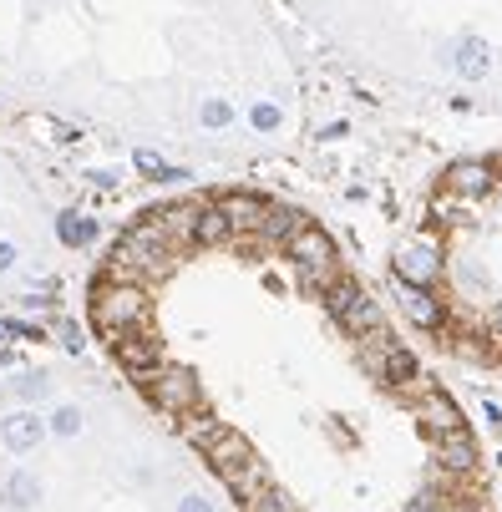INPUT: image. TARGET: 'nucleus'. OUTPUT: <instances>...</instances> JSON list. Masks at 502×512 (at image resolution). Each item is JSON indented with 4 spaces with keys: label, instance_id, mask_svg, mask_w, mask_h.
Wrapping results in <instances>:
<instances>
[{
    "label": "nucleus",
    "instance_id": "1",
    "mask_svg": "<svg viewBox=\"0 0 502 512\" xmlns=\"http://www.w3.org/2000/svg\"><path fill=\"white\" fill-rule=\"evenodd\" d=\"M148 289L142 284H132V279H107L97 295H92V320H97V330L107 335V340H117V335H127V330H142L148 325Z\"/></svg>",
    "mask_w": 502,
    "mask_h": 512
},
{
    "label": "nucleus",
    "instance_id": "2",
    "mask_svg": "<svg viewBox=\"0 0 502 512\" xmlns=\"http://www.w3.org/2000/svg\"><path fill=\"white\" fill-rule=\"evenodd\" d=\"M137 381H142V391H148V401L163 416H188V411L203 406V386H198V376L188 371V365H158V371H142Z\"/></svg>",
    "mask_w": 502,
    "mask_h": 512
},
{
    "label": "nucleus",
    "instance_id": "3",
    "mask_svg": "<svg viewBox=\"0 0 502 512\" xmlns=\"http://www.w3.org/2000/svg\"><path fill=\"white\" fill-rule=\"evenodd\" d=\"M284 254H290L295 264H300V274H305V284H315V289H325L330 284V274L340 269V254H335V239L320 229V224H305L284 239Z\"/></svg>",
    "mask_w": 502,
    "mask_h": 512
},
{
    "label": "nucleus",
    "instance_id": "4",
    "mask_svg": "<svg viewBox=\"0 0 502 512\" xmlns=\"http://www.w3.org/2000/svg\"><path fill=\"white\" fill-rule=\"evenodd\" d=\"M437 61H442V71H452L457 82H482V77H492V66H497V46L487 36H477V31H457V36H447L437 46Z\"/></svg>",
    "mask_w": 502,
    "mask_h": 512
},
{
    "label": "nucleus",
    "instance_id": "5",
    "mask_svg": "<svg viewBox=\"0 0 502 512\" xmlns=\"http://www.w3.org/2000/svg\"><path fill=\"white\" fill-rule=\"evenodd\" d=\"M442 244L432 239V234H416V239H406L396 254H391V279L396 284H421V289H437V279H442Z\"/></svg>",
    "mask_w": 502,
    "mask_h": 512
},
{
    "label": "nucleus",
    "instance_id": "6",
    "mask_svg": "<svg viewBox=\"0 0 502 512\" xmlns=\"http://www.w3.org/2000/svg\"><path fill=\"white\" fill-rule=\"evenodd\" d=\"M51 442V431H46V411L36 406H11L6 416H0V447H6L11 457H31Z\"/></svg>",
    "mask_w": 502,
    "mask_h": 512
},
{
    "label": "nucleus",
    "instance_id": "7",
    "mask_svg": "<svg viewBox=\"0 0 502 512\" xmlns=\"http://www.w3.org/2000/svg\"><path fill=\"white\" fill-rule=\"evenodd\" d=\"M497 168L487 163V158H462V163H452L447 168V193L457 198V203H477V198H487V193H497Z\"/></svg>",
    "mask_w": 502,
    "mask_h": 512
},
{
    "label": "nucleus",
    "instance_id": "8",
    "mask_svg": "<svg viewBox=\"0 0 502 512\" xmlns=\"http://www.w3.org/2000/svg\"><path fill=\"white\" fill-rule=\"evenodd\" d=\"M416 416H421V426H426V431H432V442H437V436H447V431H462V426H467L462 406H457L447 391H437V386H421Z\"/></svg>",
    "mask_w": 502,
    "mask_h": 512
},
{
    "label": "nucleus",
    "instance_id": "9",
    "mask_svg": "<svg viewBox=\"0 0 502 512\" xmlns=\"http://www.w3.org/2000/svg\"><path fill=\"white\" fill-rule=\"evenodd\" d=\"M396 310H401L416 330H442V320H447L437 289H421V284H396Z\"/></svg>",
    "mask_w": 502,
    "mask_h": 512
},
{
    "label": "nucleus",
    "instance_id": "10",
    "mask_svg": "<svg viewBox=\"0 0 502 512\" xmlns=\"http://www.w3.org/2000/svg\"><path fill=\"white\" fill-rule=\"evenodd\" d=\"M56 239H61V249H71V254H87V249H97V239H102V218L87 213V208H61V213H56Z\"/></svg>",
    "mask_w": 502,
    "mask_h": 512
},
{
    "label": "nucleus",
    "instance_id": "11",
    "mask_svg": "<svg viewBox=\"0 0 502 512\" xmlns=\"http://www.w3.org/2000/svg\"><path fill=\"white\" fill-rule=\"evenodd\" d=\"M112 350H117V360L127 365L132 376L158 371V365H163V340H158V335H148V330H127V335H117V340H112Z\"/></svg>",
    "mask_w": 502,
    "mask_h": 512
},
{
    "label": "nucleus",
    "instance_id": "12",
    "mask_svg": "<svg viewBox=\"0 0 502 512\" xmlns=\"http://www.w3.org/2000/svg\"><path fill=\"white\" fill-rule=\"evenodd\" d=\"M340 330L345 335H355V340H366V335H376V330H386V305L376 300V295H366V289H361V295H355L340 315Z\"/></svg>",
    "mask_w": 502,
    "mask_h": 512
},
{
    "label": "nucleus",
    "instance_id": "13",
    "mask_svg": "<svg viewBox=\"0 0 502 512\" xmlns=\"http://www.w3.org/2000/svg\"><path fill=\"white\" fill-rule=\"evenodd\" d=\"M219 208H224V218H229L234 234H259V229H264V213H269V203H264L259 193H224Z\"/></svg>",
    "mask_w": 502,
    "mask_h": 512
},
{
    "label": "nucleus",
    "instance_id": "14",
    "mask_svg": "<svg viewBox=\"0 0 502 512\" xmlns=\"http://www.w3.org/2000/svg\"><path fill=\"white\" fill-rule=\"evenodd\" d=\"M41 497H46V487L31 467H11L6 477H0V502H6L11 512H31Z\"/></svg>",
    "mask_w": 502,
    "mask_h": 512
},
{
    "label": "nucleus",
    "instance_id": "15",
    "mask_svg": "<svg viewBox=\"0 0 502 512\" xmlns=\"http://www.w3.org/2000/svg\"><path fill=\"white\" fill-rule=\"evenodd\" d=\"M6 396L16 401V406H36L41 411V401H51L56 396V376L51 371H11V381H6Z\"/></svg>",
    "mask_w": 502,
    "mask_h": 512
},
{
    "label": "nucleus",
    "instance_id": "16",
    "mask_svg": "<svg viewBox=\"0 0 502 512\" xmlns=\"http://www.w3.org/2000/svg\"><path fill=\"white\" fill-rule=\"evenodd\" d=\"M437 467H442V472H462V477L477 467V442H472V431H467V426L437 436Z\"/></svg>",
    "mask_w": 502,
    "mask_h": 512
},
{
    "label": "nucleus",
    "instance_id": "17",
    "mask_svg": "<svg viewBox=\"0 0 502 512\" xmlns=\"http://www.w3.org/2000/svg\"><path fill=\"white\" fill-rule=\"evenodd\" d=\"M193 122H198L203 132H234V127H239V107H234V97H224V92H203L198 107H193Z\"/></svg>",
    "mask_w": 502,
    "mask_h": 512
},
{
    "label": "nucleus",
    "instance_id": "18",
    "mask_svg": "<svg viewBox=\"0 0 502 512\" xmlns=\"http://www.w3.org/2000/svg\"><path fill=\"white\" fill-rule=\"evenodd\" d=\"M239 117H244V127H249L254 137H279L284 122H290V112H284L279 97H249V107H244Z\"/></svg>",
    "mask_w": 502,
    "mask_h": 512
},
{
    "label": "nucleus",
    "instance_id": "19",
    "mask_svg": "<svg viewBox=\"0 0 502 512\" xmlns=\"http://www.w3.org/2000/svg\"><path fill=\"white\" fill-rule=\"evenodd\" d=\"M224 482H229V492L239 497V502H254V497H264L274 482H269V467L259 462V457H249V462H239V467H229V472H219Z\"/></svg>",
    "mask_w": 502,
    "mask_h": 512
},
{
    "label": "nucleus",
    "instance_id": "20",
    "mask_svg": "<svg viewBox=\"0 0 502 512\" xmlns=\"http://www.w3.org/2000/svg\"><path fill=\"white\" fill-rule=\"evenodd\" d=\"M376 381H386V386H416L421 381V360L401 345V340H391L386 345V360H381V376Z\"/></svg>",
    "mask_w": 502,
    "mask_h": 512
},
{
    "label": "nucleus",
    "instance_id": "21",
    "mask_svg": "<svg viewBox=\"0 0 502 512\" xmlns=\"http://www.w3.org/2000/svg\"><path fill=\"white\" fill-rule=\"evenodd\" d=\"M234 229H229V218L219 203H198V218H193V244L198 249H213V244H224Z\"/></svg>",
    "mask_w": 502,
    "mask_h": 512
},
{
    "label": "nucleus",
    "instance_id": "22",
    "mask_svg": "<svg viewBox=\"0 0 502 512\" xmlns=\"http://www.w3.org/2000/svg\"><path fill=\"white\" fill-rule=\"evenodd\" d=\"M46 431L56 436V442H77V436L87 431V411H82L77 401H56V406L46 411Z\"/></svg>",
    "mask_w": 502,
    "mask_h": 512
},
{
    "label": "nucleus",
    "instance_id": "23",
    "mask_svg": "<svg viewBox=\"0 0 502 512\" xmlns=\"http://www.w3.org/2000/svg\"><path fill=\"white\" fill-rule=\"evenodd\" d=\"M203 457L213 462V472H229V467H239V462H249V457H254V447L244 442V436H239V431H229V426H224V436H219V442H213V447H208Z\"/></svg>",
    "mask_w": 502,
    "mask_h": 512
},
{
    "label": "nucleus",
    "instance_id": "24",
    "mask_svg": "<svg viewBox=\"0 0 502 512\" xmlns=\"http://www.w3.org/2000/svg\"><path fill=\"white\" fill-rule=\"evenodd\" d=\"M132 168H137L142 178H153V183H183V178H188V168H173L158 148H132Z\"/></svg>",
    "mask_w": 502,
    "mask_h": 512
},
{
    "label": "nucleus",
    "instance_id": "25",
    "mask_svg": "<svg viewBox=\"0 0 502 512\" xmlns=\"http://www.w3.org/2000/svg\"><path fill=\"white\" fill-rule=\"evenodd\" d=\"M178 421H183V436H188V442H193L198 452H208V447L224 436V421H213L203 406H198V411H188V416H178Z\"/></svg>",
    "mask_w": 502,
    "mask_h": 512
},
{
    "label": "nucleus",
    "instance_id": "26",
    "mask_svg": "<svg viewBox=\"0 0 502 512\" xmlns=\"http://www.w3.org/2000/svg\"><path fill=\"white\" fill-rule=\"evenodd\" d=\"M51 335H56V345H61L66 355H82V350H87V335H82L77 320H51Z\"/></svg>",
    "mask_w": 502,
    "mask_h": 512
},
{
    "label": "nucleus",
    "instance_id": "27",
    "mask_svg": "<svg viewBox=\"0 0 502 512\" xmlns=\"http://www.w3.org/2000/svg\"><path fill=\"white\" fill-rule=\"evenodd\" d=\"M249 512H300V502H295L290 492H284V487H269L264 497H254V502H249Z\"/></svg>",
    "mask_w": 502,
    "mask_h": 512
},
{
    "label": "nucleus",
    "instance_id": "28",
    "mask_svg": "<svg viewBox=\"0 0 502 512\" xmlns=\"http://www.w3.org/2000/svg\"><path fill=\"white\" fill-rule=\"evenodd\" d=\"M0 330H6V340H46V335H51L46 325L21 320V315H6V320H0Z\"/></svg>",
    "mask_w": 502,
    "mask_h": 512
},
{
    "label": "nucleus",
    "instance_id": "29",
    "mask_svg": "<svg viewBox=\"0 0 502 512\" xmlns=\"http://www.w3.org/2000/svg\"><path fill=\"white\" fill-rule=\"evenodd\" d=\"M21 269V244L16 239H0V279H11Z\"/></svg>",
    "mask_w": 502,
    "mask_h": 512
},
{
    "label": "nucleus",
    "instance_id": "30",
    "mask_svg": "<svg viewBox=\"0 0 502 512\" xmlns=\"http://www.w3.org/2000/svg\"><path fill=\"white\" fill-rule=\"evenodd\" d=\"M82 178H87L92 188H102V193H112V188H122V173H117V168H87Z\"/></svg>",
    "mask_w": 502,
    "mask_h": 512
},
{
    "label": "nucleus",
    "instance_id": "31",
    "mask_svg": "<svg viewBox=\"0 0 502 512\" xmlns=\"http://www.w3.org/2000/svg\"><path fill=\"white\" fill-rule=\"evenodd\" d=\"M406 512H447V492H432V487H426V492H421Z\"/></svg>",
    "mask_w": 502,
    "mask_h": 512
},
{
    "label": "nucleus",
    "instance_id": "32",
    "mask_svg": "<svg viewBox=\"0 0 502 512\" xmlns=\"http://www.w3.org/2000/svg\"><path fill=\"white\" fill-rule=\"evenodd\" d=\"M178 512H219V507H213L203 492H183V497H178Z\"/></svg>",
    "mask_w": 502,
    "mask_h": 512
},
{
    "label": "nucleus",
    "instance_id": "33",
    "mask_svg": "<svg viewBox=\"0 0 502 512\" xmlns=\"http://www.w3.org/2000/svg\"><path fill=\"white\" fill-rule=\"evenodd\" d=\"M340 137H350V122H325L320 127V142H340Z\"/></svg>",
    "mask_w": 502,
    "mask_h": 512
},
{
    "label": "nucleus",
    "instance_id": "34",
    "mask_svg": "<svg viewBox=\"0 0 502 512\" xmlns=\"http://www.w3.org/2000/svg\"><path fill=\"white\" fill-rule=\"evenodd\" d=\"M482 421L502 431V406H497V401H482Z\"/></svg>",
    "mask_w": 502,
    "mask_h": 512
},
{
    "label": "nucleus",
    "instance_id": "35",
    "mask_svg": "<svg viewBox=\"0 0 502 512\" xmlns=\"http://www.w3.org/2000/svg\"><path fill=\"white\" fill-rule=\"evenodd\" d=\"M11 365H16V355H11V350H0V371H11Z\"/></svg>",
    "mask_w": 502,
    "mask_h": 512
},
{
    "label": "nucleus",
    "instance_id": "36",
    "mask_svg": "<svg viewBox=\"0 0 502 512\" xmlns=\"http://www.w3.org/2000/svg\"><path fill=\"white\" fill-rule=\"evenodd\" d=\"M492 335H497V340H502V310H497V315H492Z\"/></svg>",
    "mask_w": 502,
    "mask_h": 512
},
{
    "label": "nucleus",
    "instance_id": "37",
    "mask_svg": "<svg viewBox=\"0 0 502 512\" xmlns=\"http://www.w3.org/2000/svg\"><path fill=\"white\" fill-rule=\"evenodd\" d=\"M497 467H502V452H497Z\"/></svg>",
    "mask_w": 502,
    "mask_h": 512
},
{
    "label": "nucleus",
    "instance_id": "38",
    "mask_svg": "<svg viewBox=\"0 0 502 512\" xmlns=\"http://www.w3.org/2000/svg\"><path fill=\"white\" fill-rule=\"evenodd\" d=\"M0 340H6V330H0Z\"/></svg>",
    "mask_w": 502,
    "mask_h": 512
},
{
    "label": "nucleus",
    "instance_id": "39",
    "mask_svg": "<svg viewBox=\"0 0 502 512\" xmlns=\"http://www.w3.org/2000/svg\"><path fill=\"white\" fill-rule=\"evenodd\" d=\"M447 512H452V507H447Z\"/></svg>",
    "mask_w": 502,
    "mask_h": 512
}]
</instances>
